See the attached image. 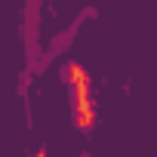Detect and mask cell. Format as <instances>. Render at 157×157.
Wrapping results in <instances>:
<instances>
[{
	"instance_id": "obj_1",
	"label": "cell",
	"mask_w": 157,
	"mask_h": 157,
	"mask_svg": "<svg viewBox=\"0 0 157 157\" xmlns=\"http://www.w3.org/2000/svg\"><path fill=\"white\" fill-rule=\"evenodd\" d=\"M68 80H71L74 123L80 129H93V123H96V105H93V93H90V74H86V68L71 62L68 65Z\"/></svg>"
}]
</instances>
